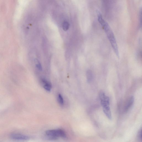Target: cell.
Here are the masks:
<instances>
[{
    "label": "cell",
    "mask_w": 142,
    "mask_h": 142,
    "mask_svg": "<svg viewBox=\"0 0 142 142\" xmlns=\"http://www.w3.org/2000/svg\"><path fill=\"white\" fill-rule=\"evenodd\" d=\"M98 20L107 35L108 38L113 48L114 52L116 55L119 57V52L117 43L114 36L113 32L110 25L103 18L102 14L98 10L97 11Z\"/></svg>",
    "instance_id": "obj_1"
},
{
    "label": "cell",
    "mask_w": 142,
    "mask_h": 142,
    "mask_svg": "<svg viewBox=\"0 0 142 142\" xmlns=\"http://www.w3.org/2000/svg\"><path fill=\"white\" fill-rule=\"evenodd\" d=\"M91 72H90V71H88L87 72V77L89 81L91 80V78H92V76H91Z\"/></svg>",
    "instance_id": "obj_12"
},
{
    "label": "cell",
    "mask_w": 142,
    "mask_h": 142,
    "mask_svg": "<svg viewBox=\"0 0 142 142\" xmlns=\"http://www.w3.org/2000/svg\"><path fill=\"white\" fill-rule=\"evenodd\" d=\"M58 102L61 105H63L64 104V100L61 95H58Z\"/></svg>",
    "instance_id": "obj_9"
},
{
    "label": "cell",
    "mask_w": 142,
    "mask_h": 142,
    "mask_svg": "<svg viewBox=\"0 0 142 142\" xmlns=\"http://www.w3.org/2000/svg\"><path fill=\"white\" fill-rule=\"evenodd\" d=\"M35 62L36 63V67L39 70L42 71V67L39 60L36 59L35 60Z\"/></svg>",
    "instance_id": "obj_10"
},
{
    "label": "cell",
    "mask_w": 142,
    "mask_h": 142,
    "mask_svg": "<svg viewBox=\"0 0 142 142\" xmlns=\"http://www.w3.org/2000/svg\"><path fill=\"white\" fill-rule=\"evenodd\" d=\"M137 138L139 141H142V130L141 128L140 129V130L138 132L137 135Z\"/></svg>",
    "instance_id": "obj_11"
},
{
    "label": "cell",
    "mask_w": 142,
    "mask_h": 142,
    "mask_svg": "<svg viewBox=\"0 0 142 142\" xmlns=\"http://www.w3.org/2000/svg\"><path fill=\"white\" fill-rule=\"evenodd\" d=\"M70 25L69 23L67 21H64L62 24V28L63 30L65 31H67L69 29Z\"/></svg>",
    "instance_id": "obj_8"
},
{
    "label": "cell",
    "mask_w": 142,
    "mask_h": 142,
    "mask_svg": "<svg viewBox=\"0 0 142 142\" xmlns=\"http://www.w3.org/2000/svg\"><path fill=\"white\" fill-rule=\"evenodd\" d=\"M103 110L104 112L108 118L111 120L112 117L110 108V106H107L103 107Z\"/></svg>",
    "instance_id": "obj_7"
},
{
    "label": "cell",
    "mask_w": 142,
    "mask_h": 142,
    "mask_svg": "<svg viewBox=\"0 0 142 142\" xmlns=\"http://www.w3.org/2000/svg\"><path fill=\"white\" fill-rule=\"evenodd\" d=\"M11 136L12 138L16 140H26L29 138L28 136L19 134H12Z\"/></svg>",
    "instance_id": "obj_4"
},
{
    "label": "cell",
    "mask_w": 142,
    "mask_h": 142,
    "mask_svg": "<svg viewBox=\"0 0 142 142\" xmlns=\"http://www.w3.org/2000/svg\"><path fill=\"white\" fill-rule=\"evenodd\" d=\"M46 134L50 140H56L59 137L63 138L66 137L65 132L62 129L48 130L46 132Z\"/></svg>",
    "instance_id": "obj_2"
},
{
    "label": "cell",
    "mask_w": 142,
    "mask_h": 142,
    "mask_svg": "<svg viewBox=\"0 0 142 142\" xmlns=\"http://www.w3.org/2000/svg\"><path fill=\"white\" fill-rule=\"evenodd\" d=\"M42 82L44 85V88L46 90L48 91L51 90L52 85L51 84L44 78L42 80Z\"/></svg>",
    "instance_id": "obj_6"
},
{
    "label": "cell",
    "mask_w": 142,
    "mask_h": 142,
    "mask_svg": "<svg viewBox=\"0 0 142 142\" xmlns=\"http://www.w3.org/2000/svg\"><path fill=\"white\" fill-rule=\"evenodd\" d=\"M134 98L133 96H131L129 98L125 106V109H124V111L126 112H127L132 106L134 102Z\"/></svg>",
    "instance_id": "obj_5"
},
{
    "label": "cell",
    "mask_w": 142,
    "mask_h": 142,
    "mask_svg": "<svg viewBox=\"0 0 142 142\" xmlns=\"http://www.w3.org/2000/svg\"><path fill=\"white\" fill-rule=\"evenodd\" d=\"M100 100L101 105L102 106V107L110 106V98L108 96H106L104 93L103 92L100 93Z\"/></svg>",
    "instance_id": "obj_3"
}]
</instances>
